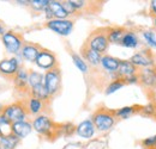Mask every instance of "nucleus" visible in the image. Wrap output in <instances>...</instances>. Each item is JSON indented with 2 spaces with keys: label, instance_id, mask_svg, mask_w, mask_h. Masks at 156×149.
Returning a JSON list of instances; mask_svg holds the SVG:
<instances>
[{
  "label": "nucleus",
  "instance_id": "obj_8",
  "mask_svg": "<svg viewBox=\"0 0 156 149\" xmlns=\"http://www.w3.org/2000/svg\"><path fill=\"white\" fill-rule=\"evenodd\" d=\"M129 61L136 67L148 68V67H153L154 66V56L148 49H144V50H142L139 53L133 54L130 57Z\"/></svg>",
  "mask_w": 156,
  "mask_h": 149
},
{
  "label": "nucleus",
  "instance_id": "obj_29",
  "mask_svg": "<svg viewBox=\"0 0 156 149\" xmlns=\"http://www.w3.org/2000/svg\"><path fill=\"white\" fill-rule=\"evenodd\" d=\"M125 86V82H124V80L122 79H119L118 78L117 80H114V81H112L107 87H106V94H112L114 93V92H117L119 91L120 88H122Z\"/></svg>",
  "mask_w": 156,
  "mask_h": 149
},
{
  "label": "nucleus",
  "instance_id": "obj_11",
  "mask_svg": "<svg viewBox=\"0 0 156 149\" xmlns=\"http://www.w3.org/2000/svg\"><path fill=\"white\" fill-rule=\"evenodd\" d=\"M95 131H96V129H95V125H94L91 119H85V121L80 122L76 127V134L79 137L85 138V140L91 138L95 135Z\"/></svg>",
  "mask_w": 156,
  "mask_h": 149
},
{
  "label": "nucleus",
  "instance_id": "obj_19",
  "mask_svg": "<svg viewBox=\"0 0 156 149\" xmlns=\"http://www.w3.org/2000/svg\"><path fill=\"white\" fill-rule=\"evenodd\" d=\"M15 85L18 90H25L29 86V72L27 69L20 68L15 74Z\"/></svg>",
  "mask_w": 156,
  "mask_h": 149
},
{
  "label": "nucleus",
  "instance_id": "obj_10",
  "mask_svg": "<svg viewBox=\"0 0 156 149\" xmlns=\"http://www.w3.org/2000/svg\"><path fill=\"white\" fill-rule=\"evenodd\" d=\"M20 60L17 57L5 58L0 61V73L5 75H15L20 71Z\"/></svg>",
  "mask_w": 156,
  "mask_h": 149
},
{
  "label": "nucleus",
  "instance_id": "obj_22",
  "mask_svg": "<svg viewBox=\"0 0 156 149\" xmlns=\"http://www.w3.org/2000/svg\"><path fill=\"white\" fill-rule=\"evenodd\" d=\"M30 93H31V97L33 98H36L39 100H42V101H47L49 100L51 95L48 93V91L46 90L44 85H39V86H35L33 88H30Z\"/></svg>",
  "mask_w": 156,
  "mask_h": 149
},
{
  "label": "nucleus",
  "instance_id": "obj_15",
  "mask_svg": "<svg viewBox=\"0 0 156 149\" xmlns=\"http://www.w3.org/2000/svg\"><path fill=\"white\" fill-rule=\"evenodd\" d=\"M137 73H138L137 67L133 66L130 61H127V60H120V63H119V67H118V72H117L119 79H125L127 76L135 75Z\"/></svg>",
  "mask_w": 156,
  "mask_h": 149
},
{
  "label": "nucleus",
  "instance_id": "obj_25",
  "mask_svg": "<svg viewBox=\"0 0 156 149\" xmlns=\"http://www.w3.org/2000/svg\"><path fill=\"white\" fill-rule=\"evenodd\" d=\"M136 112H137L136 106H124V108H120L117 111H114V116H115V118L118 117V118L126 119V118L131 117Z\"/></svg>",
  "mask_w": 156,
  "mask_h": 149
},
{
  "label": "nucleus",
  "instance_id": "obj_26",
  "mask_svg": "<svg viewBox=\"0 0 156 149\" xmlns=\"http://www.w3.org/2000/svg\"><path fill=\"white\" fill-rule=\"evenodd\" d=\"M0 142H1L7 149H15L18 146V143H20V138L12 134V135H10V136L0 137Z\"/></svg>",
  "mask_w": 156,
  "mask_h": 149
},
{
  "label": "nucleus",
  "instance_id": "obj_37",
  "mask_svg": "<svg viewBox=\"0 0 156 149\" xmlns=\"http://www.w3.org/2000/svg\"><path fill=\"white\" fill-rule=\"evenodd\" d=\"M62 5H64V7H65L66 12L69 13V16H71V15H75V13H76V10L72 7V5L70 4V1H69V0H67V1H62Z\"/></svg>",
  "mask_w": 156,
  "mask_h": 149
},
{
  "label": "nucleus",
  "instance_id": "obj_40",
  "mask_svg": "<svg viewBox=\"0 0 156 149\" xmlns=\"http://www.w3.org/2000/svg\"><path fill=\"white\" fill-rule=\"evenodd\" d=\"M0 149H7V148H6V147H5V146H4V144L0 142Z\"/></svg>",
  "mask_w": 156,
  "mask_h": 149
},
{
  "label": "nucleus",
  "instance_id": "obj_6",
  "mask_svg": "<svg viewBox=\"0 0 156 149\" xmlns=\"http://www.w3.org/2000/svg\"><path fill=\"white\" fill-rule=\"evenodd\" d=\"M1 41H2L7 53L13 54V55L20 53V49L23 47V41L20 35H17L16 32L7 31L4 36H1Z\"/></svg>",
  "mask_w": 156,
  "mask_h": 149
},
{
  "label": "nucleus",
  "instance_id": "obj_20",
  "mask_svg": "<svg viewBox=\"0 0 156 149\" xmlns=\"http://www.w3.org/2000/svg\"><path fill=\"white\" fill-rule=\"evenodd\" d=\"M82 54H83L82 57L84 58V61L87 60L90 65H93V66H98V65H100L102 55L98 54V51H95V50H93V49H90L89 47L85 45V47L83 48V50H82Z\"/></svg>",
  "mask_w": 156,
  "mask_h": 149
},
{
  "label": "nucleus",
  "instance_id": "obj_1",
  "mask_svg": "<svg viewBox=\"0 0 156 149\" xmlns=\"http://www.w3.org/2000/svg\"><path fill=\"white\" fill-rule=\"evenodd\" d=\"M91 121H93L96 130L101 131V132H106L114 127L115 116H114L113 111H109L107 109H100L93 114Z\"/></svg>",
  "mask_w": 156,
  "mask_h": 149
},
{
  "label": "nucleus",
  "instance_id": "obj_38",
  "mask_svg": "<svg viewBox=\"0 0 156 149\" xmlns=\"http://www.w3.org/2000/svg\"><path fill=\"white\" fill-rule=\"evenodd\" d=\"M150 12L153 13L154 17H156V0L150 1Z\"/></svg>",
  "mask_w": 156,
  "mask_h": 149
},
{
  "label": "nucleus",
  "instance_id": "obj_35",
  "mask_svg": "<svg viewBox=\"0 0 156 149\" xmlns=\"http://www.w3.org/2000/svg\"><path fill=\"white\" fill-rule=\"evenodd\" d=\"M69 1H70V4L72 5V7L76 11L82 10V8H84L87 6V1H84V0H69Z\"/></svg>",
  "mask_w": 156,
  "mask_h": 149
},
{
  "label": "nucleus",
  "instance_id": "obj_23",
  "mask_svg": "<svg viewBox=\"0 0 156 149\" xmlns=\"http://www.w3.org/2000/svg\"><path fill=\"white\" fill-rule=\"evenodd\" d=\"M12 135V123L5 117L2 112H0V137Z\"/></svg>",
  "mask_w": 156,
  "mask_h": 149
},
{
  "label": "nucleus",
  "instance_id": "obj_9",
  "mask_svg": "<svg viewBox=\"0 0 156 149\" xmlns=\"http://www.w3.org/2000/svg\"><path fill=\"white\" fill-rule=\"evenodd\" d=\"M35 63L37 65V67H40L41 69H44L47 72V71H51V69L57 67V57H55V55L53 53L42 49L40 51Z\"/></svg>",
  "mask_w": 156,
  "mask_h": 149
},
{
  "label": "nucleus",
  "instance_id": "obj_13",
  "mask_svg": "<svg viewBox=\"0 0 156 149\" xmlns=\"http://www.w3.org/2000/svg\"><path fill=\"white\" fill-rule=\"evenodd\" d=\"M139 81L147 87H155L156 86V69L154 67H148L142 69L139 73Z\"/></svg>",
  "mask_w": 156,
  "mask_h": 149
},
{
  "label": "nucleus",
  "instance_id": "obj_7",
  "mask_svg": "<svg viewBox=\"0 0 156 149\" xmlns=\"http://www.w3.org/2000/svg\"><path fill=\"white\" fill-rule=\"evenodd\" d=\"M109 42L107 38V34L106 32H95L91 35V37L88 39L87 47H89L90 49L98 51V54H103L107 49H108Z\"/></svg>",
  "mask_w": 156,
  "mask_h": 149
},
{
  "label": "nucleus",
  "instance_id": "obj_31",
  "mask_svg": "<svg viewBox=\"0 0 156 149\" xmlns=\"http://www.w3.org/2000/svg\"><path fill=\"white\" fill-rule=\"evenodd\" d=\"M142 36L144 38L145 43L151 48V49H156V35L150 31V30H147V31H143Z\"/></svg>",
  "mask_w": 156,
  "mask_h": 149
},
{
  "label": "nucleus",
  "instance_id": "obj_39",
  "mask_svg": "<svg viewBox=\"0 0 156 149\" xmlns=\"http://www.w3.org/2000/svg\"><path fill=\"white\" fill-rule=\"evenodd\" d=\"M6 32H7V31L5 30V28H4V25H2L1 23H0V35H1V36H4V35H5Z\"/></svg>",
  "mask_w": 156,
  "mask_h": 149
},
{
  "label": "nucleus",
  "instance_id": "obj_12",
  "mask_svg": "<svg viewBox=\"0 0 156 149\" xmlns=\"http://www.w3.org/2000/svg\"><path fill=\"white\" fill-rule=\"evenodd\" d=\"M31 131H33V124L28 121L12 123V134L15 136H17L20 140L29 136L31 134Z\"/></svg>",
  "mask_w": 156,
  "mask_h": 149
},
{
  "label": "nucleus",
  "instance_id": "obj_36",
  "mask_svg": "<svg viewBox=\"0 0 156 149\" xmlns=\"http://www.w3.org/2000/svg\"><path fill=\"white\" fill-rule=\"evenodd\" d=\"M124 80V82H125V85L127 84V85H135L137 82H139V75L138 73L135 75H131V76H127V78H125V79H122Z\"/></svg>",
  "mask_w": 156,
  "mask_h": 149
},
{
  "label": "nucleus",
  "instance_id": "obj_14",
  "mask_svg": "<svg viewBox=\"0 0 156 149\" xmlns=\"http://www.w3.org/2000/svg\"><path fill=\"white\" fill-rule=\"evenodd\" d=\"M40 51H41L40 47L31 44V43H27V44H23V47L20 49V56L29 62H35Z\"/></svg>",
  "mask_w": 156,
  "mask_h": 149
},
{
  "label": "nucleus",
  "instance_id": "obj_34",
  "mask_svg": "<svg viewBox=\"0 0 156 149\" xmlns=\"http://www.w3.org/2000/svg\"><path fill=\"white\" fill-rule=\"evenodd\" d=\"M61 131H62L66 136H70V135H72V134L76 131V127H75L73 124H71V123H66V124L61 125Z\"/></svg>",
  "mask_w": 156,
  "mask_h": 149
},
{
  "label": "nucleus",
  "instance_id": "obj_33",
  "mask_svg": "<svg viewBox=\"0 0 156 149\" xmlns=\"http://www.w3.org/2000/svg\"><path fill=\"white\" fill-rule=\"evenodd\" d=\"M140 112L145 116H155L156 114V106L153 104V103H149L147 105H144L142 109H140Z\"/></svg>",
  "mask_w": 156,
  "mask_h": 149
},
{
  "label": "nucleus",
  "instance_id": "obj_30",
  "mask_svg": "<svg viewBox=\"0 0 156 149\" xmlns=\"http://www.w3.org/2000/svg\"><path fill=\"white\" fill-rule=\"evenodd\" d=\"M49 5V0H29V6L35 11H44Z\"/></svg>",
  "mask_w": 156,
  "mask_h": 149
},
{
  "label": "nucleus",
  "instance_id": "obj_41",
  "mask_svg": "<svg viewBox=\"0 0 156 149\" xmlns=\"http://www.w3.org/2000/svg\"><path fill=\"white\" fill-rule=\"evenodd\" d=\"M153 20H154V26L156 28V17H154V18H153Z\"/></svg>",
  "mask_w": 156,
  "mask_h": 149
},
{
  "label": "nucleus",
  "instance_id": "obj_27",
  "mask_svg": "<svg viewBox=\"0 0 156 149\" xmlns=\"http://www.w3.org/2000/svg\"><path fill=\"white\" fill-rule=\"evenodd\" d=\"M43 84V74L36 72V71H31L29 72V87L33 88L35 86H39Z\"/></svg>",
  "mask_w": 156,
  "mask_h": 149
},
{
  "label": "nucleus",
  "instance_id": "obj_4",
  "mask_svg": "<svg viewBox=\"0 0 156 149\" xmlns=\"http://www.w3.org/2000/svg\"><path fill=\"white\" fill-rule=\"evenodd\" d=\"M2 113L11 123L27 121V117H28V111L25 109V105L20 103H13V104L5 106Z\"/></svg>",
  "mask_w": 156,
  "mask_h": 149
},
{
  "label": "nucleus",
  "instance_id": "obj_32",
  "mask_svg": "<svg viewBox=\"0 0 156 149\" xmlns=\"http://www.w3.org/2000/svg\"><path fill=\"white\" fill-rule=\"evenodd\" d=\"M142 144L145 149H156V135L144 138Z\"/></svg>",
  "mask_w": 156,
  "mask_h": 149
},
{
  "label": "nucleus",
  "instance_id": "obj_18",
  "mask_svg": "<svg viewBox=\"0 0 156 149\" xmlns=\"http://www.w3.org/2000/svg\"><path fill=\"white\" fill-rule=\"evenodd\" d=\"M25 109L28 111V114L39 116V114H41V112L44 110V101L30 97L25 104Z\"/></svg>",
  "mask_w": 156,
  "mask_h": 149
},
{
  "label": "nucleus",
  "instance_id": "obj_5",
  "mask_svg": "<svg viewBox=\"0 0 156 149\" xmlns=\"http://www.w3.org/2000/svg\"><path fill=\"white\" fill-rule=\"evenodd\" d=\"M73 22L71 19H51L46 23V26L60 36H69L73 31Z\"/></svg>",
  "mask_w": 156,
  "mask_h": 149
},
{
  "label": "nucleus",
  "instance_id": "obj_2",
  "mask_svg": "<svg viewBox=\"0 0 156 149\" xmlns=\"http://www.w3.org/2000/svg\"><path fill=\"white\" fill-rule=\"evenodd\" d=\"M33 130L44 137H53L57 135V125L47 114H39L33 121Z\"/></svg>",
  "mask_w": 156,
  "mask_h": 149
},
{
  "label": "nucleus",
  "instance_id": "obj_21",
  "mask_svg": "<svg viewBox=\"0 0 156 149\" xmlns=\"http://www.w3.org/2000/svg\"><path fill=\"white\" fill-rule=\"evenodd\" d=\"M120 44L126 47V48L135 49V48H137L139 45V38H138V36L133 31H125L124 36L121 38Z\"/></svg>",
  "mask_w": 156,
  "mask_h": 149
},
{
  "label": "nucleus",
  "instance_id": "obj_17",
  "mask_svg": "<svg viewBox=\"0 0 156 149\" xmlns=\"http://www.w3.org/2000/svg\"><path fill=\"white\" fill-rule=\"evenodd\" d=\"M119 63H120V60L111 55H102L101 62H100L102 68L108 73H117Z\"/></svg>",
  "mask_w": 156,
  "mask_h": 149
},
{
  "label": "nucleus",
  "instance_id": "obj_28",
  "mask_svg": "<svg viewBox=\"0 0 156 149\" xmlns=\"http://www.w3.org/2000/svg\"><path fill=\"white\" fill-rule=\"evenodd\" d=\"M72 61H73L75 66L82 73H88V71H89L88 65H87V62L84 61V58L82 56L78 55V54H72Z\"/></svg>",
  "mask_w": 156,
  "mask_h": 149
},
{
  "label": "nucleus",
  "instance_id": "obj_16",
  "mask_svg": "<svg viewBox=\"0 0 156 149\" xmlns=\"http://www.w3.org/2000/svg\"><path fill=\"white\" fill-rule=\"evenodd\" d=\"M48 8H49V11L53 16V19H67V17H69V13L66 12L61 1L49 0Z\"/></svg>",
  "mask_w": 156,
  "mask_h": 149
},
{
  "label": "nucleus",
  "instance_id": "obj_3",
  "mask_svg": "<svg viewBox=\"0 0 156 149\" xmlns=\"http://www.w3.org/2000/svg\"><path fill=\"white\" fill-rule=\"evenodd\" d=\"M43 85L51 97H54L59 93L61 88V73L58 67L47 71L43 74Z\"/></svg>",
  "mask_w": 156,
  "mask_h": 149
},
{
  "label": "nucleus",
  "instance_id": "obj_24",
  "mask_svg": "<svg viewBox=\"0 0 156 149\" xmlns=\"http://www.w3.org/2000/svg\"><path fill=\"white\" fill-rule=\"evenodd\" d=\"M125 34V30L122 28H112L107 32V38L109 43H120L121 38Z\"/></svg>",
  "mask_w": 156,
  "mask_h": 149
}]
</instances>
